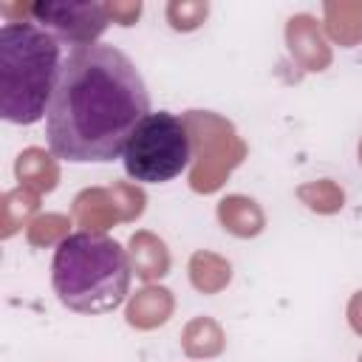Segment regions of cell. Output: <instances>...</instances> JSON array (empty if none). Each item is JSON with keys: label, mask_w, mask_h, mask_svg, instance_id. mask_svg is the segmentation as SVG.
<instances>
[{"label": "cell", "mask_w": 362, "mask_h": 362, "mask_svg": "<svg viewBox=\"0 0 362 362\" xmlns=\"http://www.w3.org/2000/svg\"><path fill=\"white\" fill-rule=\"evenodd\" d=\"M14 173H17V181L20 187L42 195V192H51L59 181V167L57 161L42 150V147H28L17 156L14 161Z\"/></svg>", "instance_id": "11"}, {"label": "cell", "mask_w": 362, "mask_h": 362, "mask_svg": "<svg viewBox=\"0 0 362 362\" xmlns=\"http://www.w3.org/2000/svg\"><path fill=\"white\" fill-rule=\"evenodd\" d=\"M226 337L212 317H195L181 334V348L189 359H212L223 351Z\"/></svg>", "instance_id": "13"}, {"label": "cell", "mask_w": 362, "mask_h": 362, "mask_svg": "<svg viewBox=\"0 0 362 362\" xmlns=\"http://www.w3.org/2000/svg\"><path fill=\"white\" fill-rule=\"evenodd\" d=\"M150 116L136 65L113 45H82L62 62L45 113L51 150L65 161H113Z\"/></svg>", "instance_id": "1"}, {"label": "cell", "mask_w": 362, "mask_h": 362, "mask_svg": "<svg viewBox=\"0 0 362 362\" xmlns=\"http://www.w3.org/2000/svg\"><path fill=\"white\" fill-rule=\"evenodd\" d=\"M184 124L195 150L189 187L195 192H215L226 181V175L243 161L246 144L238 139L235 127L226 119L209 110H189L184 116Z\"/></svg>", "instance_id": "5"}, {"label": "cell", "mask_w": 362, "mask_h": 362, "mask_svg": "<svg viewBox=\"0 0 362 362\" xmlns=\"http://www.w3.org/2000/svg\"><path fill=\"white\" fill-rule=\"evenodd\" d=\"M189 280L201 294H218V291H223L229 286L232 266L221 255L201 249V252H195L189 257Z\"/></svg>", "instance_id": "14"}, {"label": "cell", "mask_w": 362, "mask_h": 362, "mask_svg": "<svg viewBox=\"0 0 362 362\" xmlns=\"http://www.w3.org/2000/svg\"><path fill=\"white\" fill-rule=\"evenodd\" d=\"M130 266H133L136 277H141L144 283L164 277L170 272V252H167L164 240L156 238L147 229L133 232V238H130Z\"/></svg>", "instance_id": "10"}, {"label": "cell", "mask_w": 362, "mask_h": 362, "mask_svg": "<svg viewBox=\"0 0 362 362\" xmlns=\"http://www.w3.org/2000/svg\"><path fill=\"white\" fill-rule=\"evenodd\" d=\"M297 198L320 212V215H331V212H339L342 204H345V192L331 181V178H320V181H308L303 187H297Z\"/></svg>", "instance_id": "17"}, {"label": "cell", "mask_w": 362, "mask_h": 362, "mask_svg": "<svg viewBox=\"0 0 362 362\" xmlns=\"http://www.w3.org/2000/svg\"><path fill=\"white\" fill-rule=\"evenodd\" d=\"M74 221L82 226V232H105L113 223H119L122 215L110 189L88 187L74 198Z\"/></svg>", "instance_id": "9"}, {"label": "cell", "mask_w": 362, "mask_h": 362, "mask_svg": "<svg viewBox=\"0 0 362 362\" xmlns=\"http://www.w3.org/2000/svg\"><path fill=\"white\" fill-rule=\"evenodd\" d=\"M359 362H362V354H359Z\"/></svg>", "instance_id": "24"}, {"label": "cell", "mask_w": 362, "mask_h": 362, "mask_svg": "<svg viewBox=\"0 0 362 362\" xmlns=\"http://www.w3.org/2000/svg\"><path fill=\"white\" fill-rule=\"evenodd\" d=\"M105 11L113 23L119 25H133L141 14V3L139 0H130V3H105Z\"/></svg>", "instance_id": "21"}, {"label": "cell", "mask_w": 362, "mask_h": 362, "mask_svg": "<svg viewBox=\"0 0 362 362\" xmlns=\"http://www.w3.org/2000/svg\"><path fill=\"white\" fill-rule=\"evenodd\" d=\"M359 164H362V141H359Z\"/></svg>", "instance_id": "23"}, {"label": "cell", "mask_w": 362, "mask_h": 362, "mask_svg": "<svg viewBox=\"0 0 362 362\" xmlns=\"http://www.w3.org/2000/svg\"><path fill=\"white\" fill-rule=\"evenodd\" d=\"M28 17L51 37L71 42L76 48L93 45V40L110 23L105 3H90V0H85V3H65V0L28 3Z\"/></svg>", "instance_id": "6"}, {"label": "cell", "mask_w": 362, "mask_h": 362, "mask_svg": "<svg viewBox=\"0 0 362 362\" xmlns=\"http://www.w3.org/2000/svg\"><path fill=\"white\" fill-rule=\"evenodd\" d=\"M40 209V195L25 189V187H17V189H8L0 201V235L3 238H11L20 226H28L34 221Z\"/></svg>", "instance_id": "16"}, {"label": "cell", "mask_w": 362, "mask_h": 362, "mask_svg": "<svg viewBox=\"0 0 362 362\" xmlns=\"http://www.w3.org/2000/svg\"><path fill=\"white\" fill-rule=\"evenodd\" d=\"M325 31L334 42L351 48L362 40V3H325Z\"/></svg>", "instance_id": "15"}, {"label": "cell", "mask_w": 362, "mask_h": 362, "mask_svg": "<svg viewBox=\"0 0 362 362\" xmlns=\"http://www.w3.org/2000/svg\"><path fill=\"white\" fill-rule=\"evenodd\" d=\"M110 195H113V201L119 206L122 221H136L144 212L147 195H144L141 187H136V184H113L110 187Z\"/></svg>", "instance_id": "20"}, {"label": "cell", "mask_w": 362, "mask_h": 362, "mask_svg": "<svg viewBox=\"0 0 362 362\" xmlns=\"http://www.w3.org/2000/svg\"><path fill=\"white\" fill-rule=\"evenodd\" d=\"M209 14V3L204 0H173L167 3V23L175 31H195Z\"/></svg>", "instance_id": "19"}, {"label": "cell", "mask_w": 362, "mask_h": 362, "mask_svg": "<svg viewBox=\"0 0 362 362\" xmlns=\"http://www.w3.org/2000/svg\"><path fill=\"white\" fill-rule=\"evenodd\" d=\"M286 42L305 71H325L331 65V48L311 14H294L286 23Z\"/></svg>", "instance_id": "7"}, {"label": "cell", "mask_w": 362, "mask_h": 362, "mask_svg": "<svg viewBox=\"0 0 362 362\" xmlns=\"http://www.w3.org/2000/svg\"><path fill=\"white\" fill-rule=\"evenodd\" d=\"M218 221L235 238H255L266 226L263 209L257 206V201H252L246 195H226L218 204Z\"/></svg>", "instance_id": "12"}, {"label": "cell", "mask_w": 362, "mask_h": 362, "mask_svg": "<svg viewBox=\"0 0 362 362\" xmlns=\"http://www.w3.org/2000/svg\"><path fill=\"white\" fill-rule=\"evenodd\" d=\"M62 62L59 40L37 23L0 28V113L14 124H34L48 113Z\"/></svg>", "instance_id": "3"}, {"label": "cell", "mask_w": 362, "mask_h": 362, "mask_svg": "<svg viewBox=\"0 0 362 362\" xmlns=\"http://www.w3.org/2000/svg\"><path fill=\"white\" fill-rule=\"evenodd\" d=\"M348 322H351V328L362 337V291H356V294L351 297V303H348Z\"/></svg>", "instance_id": "22"}, {"label": "cell", "mask_w": 362, "mask_h": 362, "mask_svg": "<svg viewBox=\"0 0 362 362\" xmlns=\"http://www.w3.org/2000/svg\"><path fill=\"white\" fill-rule=\"evenodd\" d=\"M175 308V300H173V291L164 288V286H144L141 291H136L127 303V322L139 331H153L158 325H164L170 320Z\"/></svg>", "instance_id": "8"}, {"label": "cell", "mask_w": 362, "mask_h": 362, "mask_svg": "<svg viewBox=\"0 0 362 362\" xmlns=\"http://www.w3.org/2000/svg\"><path fill=\"white\" fill-rule=\"evenodd\" d=\"M68 229H71V218L68 215H59V212H45V215H37L28 229H25V238L31 246H51V243H62L68 238Z\"/></svg>", "instance_id": "18"}, {"label": "cell", "mask_w": 362, "mask_h": 362, "mask_svg": "<svg viewBox=\"0 0 362 362\" xmlns=\"http://www.w3.org/2000/svg\"><path fill=\"white\" fill-rule=\"evenodd\" d=\"M124 173L133 181L164 184L192 161V141L184 119L158 110L150 113L130 136L124 153Z\"/></svg>", "instance_id": "4"}, {"label": "cell", "mask_w": 362, "mask_h": 362, "mask_svg": "<svg viewBox=\"0 0 362 362\" xmlns=\"http://www.w3.org/2000/svg\"><path fill=\"white\" fill-rule=\"evenodd\" d=\"M130 274V255L105 232L68 235L51 263V283L59 303L79 314H105L122 305Z\"/></svg>", "instance_id": "2"}]
</instances>
